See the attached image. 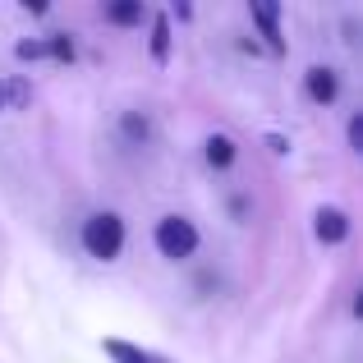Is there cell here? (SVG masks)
Here are the masks:
<instances>
[{
	"mask_svg": "<svg viewBox=\"0 0 363 363\" xmlns=\"http://www.w3.org/2000/svg\"><path fill=\"white\" fill-rule=\"evenodd\" d=\"M101 350H106L116 363H175L166 354H157V350H143V345H129V340H101Z\"/></svg>",
	"mask_w": 363,
	"mask_h": 363,
	"instance_id": "5b68a950",
	"label": "cell"
},
{
	"mask_svg": "<svg viewBox=\"0 0 363 363\" xmlns=\"http://www.w3.org/2000/svg\"><path fill=\"white\" fill-rule=\"evenodd\" d=\"M83 248H88V257H97V262H111V257H120L124 248V221L116 212H97L83 221Z\"/></svg>",
	"mask_w": 363,
	"mask_h": 363,
	"instance_id": "6da1fadb",
	"label": "cell"
},
{
	"mask_svg": "<svg viewBox=\"0 0 363 363\" xmlns=\"http://www.w3.org/2000/svg\"><path fill=\"white\" fill-rule=\"evenodd\" d=\"M350 147H354V152L363 147V120H359V116L350 120Z\"/></svg>",
	"mask_w": 363,
	"mask_h": 363,
	"instance_id": "30bf717a",
	"label": "cell"
},
{
	"mask_svg": "<svg viewBox=\"0 0 363 363\" xmlns=\"http://www.w3.org/2000/svg\"><path fill=\"white\" fill-rule=\"evenodd\" d=\"M0 106H5V88H0Z\"/></svg>",
	"mask_w": 363,
	"mask_h": 363,
	"instance_id": "8fae6325",
	"label": "cell"
},
{
	"mask_svg": "<svg viewBox=\"0 0 363 363\" xmlns=\"http://www.w3.org/2000/svg\"><path fill=\"white\" fill-rule=\"evenodd\" d=\"M152 240H157L161 248V257H189L198 248V230H194V221L189 216H161L157 221V230H152Z\"/></svg>",
	"mask_w": 363,
	"mask_h": 363,
	"instance_id": "7a4b0ae2",
	"label": "cell"
},
{
	"mask_svg": "<svg viewBox=\"0 0 363 363\" xmlns=\"http://www.w3.org/2000/svg\"><path fill=\"white\" fill-rule=\"evenodd\" d=\"M152 55H157V60L170 55V23H166V14L152 18Z\"/></svg>",
	"mask_w": 363,
	"mask_h": 363,
	"instance_id": "ba28073f",
	"label": "cell"
},
{
	"mask_svg": "<svg viewBox=\"0 0 363 363\" xmlns=\"http://www.w3.org/2000/svg\"><path fill=\"white\" fill-rule=\"evenodd\" d=\"M253 23L262 28V37H267V46L272 51H281V18H276V5H253Z\"/></svg>",
	"mask_w": 363,
	"mask_h": 363,
	"instance_id": "52a82bcc",
	"label": "cell"
},
{
	"mask_svg": "<svg viewBox=\"0 0 363 363\" xmlns=\"http://www.w3.org/2000/svg\"><path fill=\"white\" fill-rule=\"evenodd\" d=\"M313 230H318L322 244H345V240H350V216L340 212V207H318V216H313Z\"/></svg>",
	"mask_w": 363,
	"mask_h": 363,
	"instance_id": "3957f363",
	"label": "cell"
},
{
	"mask_svg": "<svg viewBox=\"0 0 363 363\" xmlns=\"http://www.w3.org/2000/svg\"><path fill=\"white\" fill-rule=\"evenodd\" d=\"M203 157H207V166L225 170V166L235 161V138H225V133H212V138L203 143Z\"/></svg>",
	"mask_w": 363,
	"mask_h": 363,
	"instance_id": "8992f818",
	"label": "cell"
},
{
	"mask_svg": "<svg viewBox=\"0 0 363 363\" xmlns=\"http://www.w3.org/2000/svg\"><path fill=\"white\" fill-rule=\"evenodd\" d=\"M308 97L318 101V106H331V101L340 97V83H336V69H322V65H313L308 69Z\"/></svg>",
	"mask_w": 363,
	"mask_h": 363,
	"instance_id": "277c9868",
	"label": "cell"
},
{
	"mask_svg": "<svg viewBox=\"0 0 363 363\" xmlns=\"http://www.w3.org/2000/svg\"><path fill=\"white\" fill-rule=\"evenodd\" d=\"M106 18H116V23H138L143 9L138 5H116V9H106Z\"/></svg>",
	"mask_w": 363,
	"mask_h": 363,
	"instance_id": "9c48e42d",
	"label": "cell"
}]
</instances>
